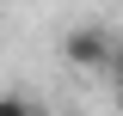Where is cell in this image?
Returning a JSON list of instances; mask_svg holds the SVG:
<instances>
[{
  "label": "cell",
  "instance_id": "obj_1",
  "mask_svg": "<svg viewBox=\"0 0 123 116\" xmlns=\"http://www.w3.org/2000/svg\"><path fill=\"white\" fill-rule=\"evenodd\" d=\"M117 37H111L105 25H74L68 37H62V55H68V67L74 73H105V67H117Z\"/></svg>",
  "mask_w": 123,
  "mask_h": 116
},
{
  "label": "cell",
  "instance_id": "obj_2",
  "mask_svg": "<svg viewBox=\"0 0 123 116\" xmlns=\"http://www.w3.org/2000/svg\"><path fill=\"white\" fill-rule=\"evenodd\" d=\"M0 116H37V104H31L25 92H6V98H0Z\"/></svg>",
  "mask_w": 123,
  "mask_h": 116
},
{
  "label": "cell",
  "instance_id": "obj_3",
  "mask_svg": "<svg viewBox=\"0 0 123 116\" xmlns=\"http://www.w3.org/2000/svg\"><path fill=\"white\" fill-rule=\"evenodd\" d=\"M117 73H123V49H117Z\"/></svg>",
  "mask_w": 123,
  "mask_h": 116
}]
</instances>
